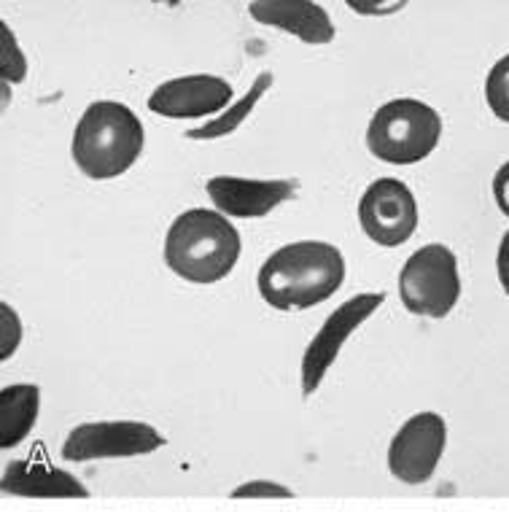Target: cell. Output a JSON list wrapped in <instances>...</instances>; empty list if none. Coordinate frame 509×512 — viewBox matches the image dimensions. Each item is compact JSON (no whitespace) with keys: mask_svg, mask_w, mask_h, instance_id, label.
I'll use <instances>...</instances> for the list:
<instances>
[{"mask_svg":"<svg viewBox=\"0 0 509 512\" xmlns=\"http://www.w3.org/2000/svg\"><path fill=\"white\" fill-rule=\"evenodd\" d=\"M345 259L326 240H297L264 259L256 273L262 300L275 310H308L343 289Z\"/></svg>","mask_w":509,"mask_h":512,"instance_id":"obj_1","label":"cell"},{"mask_svg":"<svg viewBox=\"0 0 509 512\" xmlns=\"http://www.w3.org/2000/svg\"><path fill=\"white\" fill-rule=\"evenodd\" d=\"M243 240L235 224L219 211L189 208L165 235V265L189 283L224 281L235 270Z\"/></svg>","mask_w":509,"mask_h":512,"instance_id":"obj_2","label":"cell"},{"mask_svg":"<svg viewBox=\"0 0 509 512\" xmlns=\"http://www.w3.org/2000/svg\"><path fill=\"white\" fill-rule=\"evenodd\" d=\"M146 133L132 108L116 100L89 103L73 130L71 157L92 181L124 176L143 154Z\"/></svg>","mask_w":509,"mask_h":512,"instance_id":"obj_3","label":"cell"},{"mask_svg":"<svg viewBox=\"0 0 509 512\" xmlns=\"http://www.w3.org/2000/svg\"><path fill=\"white\" fill-rule=\"evenodd\" d=\"M442 138V119L429 103L415 98L388 100L372 114L367 149L388 165H415L431 157Z\"/></svg>","mask_w":509,"mask_h":512,"instance_id":"obj_4","label":"cell"},{"mask_svg":"<svg viewBox=\"0 0 509 512\" xmlns=\"http://www.w3.org/2000/svg\"><path fill=\"white\" fill-rule=\"evenodd\" d=\"M399 297L413 316H448L461 297L456 254L442 243H429L410 254L399 273Z\"/></svg>","mask_w":509,"mask_h":512,"instance_id":"obj_5","label":"cell"},{"mask_svg":"<svg viewBox=\"0 0 509 512\" xmlns=\"http://www.w3.org/2000/svg\"><path fill=\"white\" fill-rule=\"evenodd\" d=\"M165 437L143 421H89L62 442V459L73 464L100 459H132L159 451Z\"/></svg>","mask_w":509,"mask_h":512,"instance_id":"obj_6","label":"cell"},{"mask_svg":"<svg viewBox=\"0 0 509 512\" xmlns=\"http://www.w3.org/2000/svg\"><path fill=\"white\" fill-rule=\"evenodd\" d=\"M448 445V424L439 413H415L388 445V469L404 486L429 483Z\"/></svg>","mask_w":509,"mask_h":512,"instance_id":"obj_7","label":"cell"},{"mask_svg":"<svg viewBox=\"0 0 509 512\" xmlns=\"http://www.w3.org/2000/svg\"><path fill=\"white\" fill-rule=\"evenodd\" d=\"M359 224L372 243L399 248L418 230V203L399 178H378L359 200Z\"/></svg>","mask_w":509,"mask_h":512,"instance_id":"obj_8","label":"cell"},{"mask_svg":"<svg viewBox=\"0 0 509 512\" xmlns=\"http://www.w3.org/2000/svg\"><path fill=\"white\" fill-rule=\"evenodd\" d=\"M386 302L383 292H364L356 294L351 300H345L340 308L329 313L324 321V327L318 329L316 337L310 340L305 354H302V394L313 397L321 386V380L326 378V372L332 370V364L337 362V356L343 351V345L348 343V337L356 329L372 318V313Z\"/></svg>","mask_w":509,"mask_h":512,"instance_id":"obj_9","label":"cell"},{"mask_svg":"<svg viewBox=\"0 0 509 512\" xmlns=\"http://www.w3.org/2000/svg\"><path fill=\"white\" fill-rule=\"evenodd\" d=\"M232 84L211 73L178 76L159 84L149 95V111L165 119H202V116L224 114L232 106Z\"/></svg>","mask_w":509,"mask_h":512,"instance_id":"obj_10","label":"cell"},{"mask_svg":"<svg viewBox=\"0 0 509 512\" xmlns=\"http://www.w3.org/2000/svg\"><path fill=\"white\" fill-rule=\"evenodd\" d=\"M208 197L227 219H262L294 195L291 181H259V178L213 176L208 178Z\"/></svg>","mask_w":509,"mask_h":512,"instance_id":"obj_11","label":"cell"},{"mask_svg":"<svg viewBox=\"0 0 509 512\" xmlns=\"http://www.w3.org/2000/svg\"><path fill=\"white\" fill-rule=\"evenodd\" d=\"M248 14L262 25L278 27L302 44L324 46L334 41V22L329 11L313 0H254Z\"/></svg>","mask_w":509,"mask_h":512,"instance_id":"obj_12","label":"cell"},{"mask_svg":"<svg viewBox=\"0 0 509 512\" xmlns=\"http://www.w3.org/2000/svg\"><path fill=\"white\" fill-rule=\"evenodd\" d=\"M0 486L6 494L38 496V499H87L89 491L76 477L62 469L44 467L36 461H11L3 469Z\"/></svg>","mask_w":509,"mask_h":512,"instance_id":"obj_13","label":"cell"},{"mask_svg":"<svg viewBox=\"0 0 509 512\" xmlns=\"http://www.w3.org/2000/svg\"><path fill=\"white\" fill-rule=\"evenodd\" d=\"M41 407V389L36 383H17L0 391V448H17L33 432Z\"/></svg>","mask_w":509,"mask_h":512,"instance_id":"obj_14","label":"cell"},{"mask_svg":"<svg viewBox=\"0 0 509 512\" xmlns=\"http://www.w3.org/2000/svg\"><path fill=\"white\" fill-rule=\"evenodd\" d=\"M273 87V73L264 71L256 76V81L248 87V92L240 100H235L232 106L224 111V114L213 116L211 122L200 124V127H192V130H186L184 138L186 141H219V138H227L240 127V124L246 122L251 111L256 108V103L264 98V92Z\"/></svg>","mask_w":509,"mask_h":512,"instance_id":"obj_15","label":"cell"},{"mask_svg":"<svg viewBox=\"0 0 509 512\" xmlns=\"http://www.w3.org/2000/svg\"><path fill=\"white\" fill-rule=\"evenodd\" d=\"M485 103L496 119L509 124V54H504L485 79Z\"/></svg>","mask_w":509,"mask_h":512,"instance_id":"obj_16","label":"cell"},{"mask_svg":"<svg viewBox=\"0 0 509 512\" xmlns=\"http://www.w3.org/2000/svg\"><path fill=\"white\" fill-rule=\"evenodd\" d=\"M0 76L3 84H19L27 76V60L6 22H0Z\"/></svg>","mask_w":509,"mask_h":512,"instance_id":"obj_17","label":"cell"},{"mask_svg":"<svg viewBox=\"0 0 509 512\" xmlns=\"http://www.w3.org/2000/svg\"><path fill=\"white\" fill-rule=\"evenodd\" d=\"M19 340H22V324H19L17 310L9 302L0 305V359L9 362L17 354Z\"/></svg>","mask_w":509,"mask_h":512,"instance_id":"obj_18","label":"cell"},{"mask_svg":"<svg viewBox=\"0 0 509 512\" xmlns=\"http://www.w3.org/2000/svg\"><path fill=\"white\" fill-rule=\"evenodd\" d=\"M291 496L294 491L281 483H273V480H251L232 491V499H291Z\"/></svg>","mask_w":509,"mask_h":512,"instance_id":"obj_19","label":"cell"},{"mask_svg":"<svg viewBox=\"0 0 509 512\" xmlns=\"http://www.w3.org/2000/svg\"><path fill=\"white\" fill-rule=\"evenodd\" d=\"M493 197L504 216H509V162H504L493 176Z\"/></svg>","mask_w":509,"mask_h":512,"instance_id":"obj_20","label":"cell"},{"mask_svg":"<svg viewBox=\"0 0 509 512\" xmlns=\"http://www.w3.org/2000/svg\"><path fill=\"white\" fill-rule=\"evenodd\" d=\"M348 9L356 11V14H378V17H386V14L402 11L404 3H367V0H351Z\"/></svg>","mask_w":509,"mask_h":512,"instance_id":"obj_21","label":"cell"},{"mask_svg":"<svg viewBox=\"0 0 509 512\" xmlns=\"http://www.w3.org/2000/svg\"><path fill=\"white\" fill-rule=\"evenodd\" d=\"M496 273H499L501 289L509 297V230L504 232V238L499 243V254H496Z\"/></svg>","mask_w":509,"mask_h":512,"instance_id":"obj_22","label":"cell"}]
</instances>
